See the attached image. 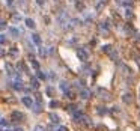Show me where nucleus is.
I'll return each mask as SVG.
<instances>
[{"instance_id": "nucleus-16", "label": "nucleus", "mask_w": 140, "mask_h": 131, "mask_svg": "<svg viewBox=\"0 0 140 131\" xmlns=\"http://www.w3.org/2000/svg\"><path fill=\"white\" fill-rule=\"evenodd\" d=\"M36 3H38L39 6H44L45 5V0H36Z\"/></svg>"}, {"instance_id": "nucleus-9", "label": "nucleus", "mask_w": 140, "mask_h": 131, "mask_svg": "<svg viewBox=\"0 0 140 131\" xmlns=\"http://www.w3.org/2000/svg\"><path fill=\"white\" fill-rule=\"evenodd\" d=\"M32 39H33V42H35V44H41V38H39V35H32Z\"/></svg>"}, {"instance_id": "nucleus-19", "label": "nucleus", "mask_w": 140, "mask_h": 131, "mask_svg": "<svg viewBox=\"0 0 140 131\" xmlns=\"http://www.w3.org/2000/svg\"><path fill=\"white\" fill-rule=\"evenodd\" d=\"M56 2H57V0H56Z\"/></svg>"}, {"instance_id": "nucleus-15", "label": "nucleus", "mask_w": 140, "mask_h": 131, "mask_svg": "<svg viewBox=\"0 0 140 131\" xmlns=\"http://www.w3.org/2000/svg\"><path fill=\"white\" fill-rule=\"evenodd\" d=\"M38 79L44 80V79H45V74H42V72H41V71H38Z\"/></svg>"}, {"instance_id": "nucleus-1", "label": "nucleus", "mask_w": 140, "mask_h": 131, "mask_svg": "<svg viewBox=\"0 0 140 131\" xmlns=\"http://www.w3.org/2000/svg\"><path fill=\"white\" fill-rule=\"evenodd\" d=\"M77 56H79V59L81 60V62H86V60L89 59V53L86 48H80L79 51H77Z\"/></svg>"}, {"instance_id": "nucleus-5", "label": "nucleus", "mask_w": 140, "mask_h": 131, "mask_svg": "<svg viewBox=\"0 0 140 131\" xmlns=\"http://www.w3.org/2000/svg\"><path fill=\"white\" fill-rule=\"evenodd\" d=\"M89 95H90V93H89V91H88V89H81V91H80V96L83 98V100H88V98H89Z\"/></svg>"}, {"instance_id": "nucleus-17", "label": "nucleus", "mask_w": 140, "mask_h": 131, "mask_svg": "<svg viewBox=\"0 0 140 131\" xmlns=\"http://www.w3.org/2000/svg\"><path fill=\"white\" fill-rule=\"evenodd\" d=\"M56 131H68L66 128H65V127H59V128H57Z\"/></svg>"}, {"instance_id": "nucleus-12", "label": "nucleus", "mask_w": 140, "mask_h": 131, "mask_svg": "<svg viewBox=\"0 0 140 131\" xmlns=\"http://www.w3.org/2000/svg\"><path fill=\"white\" fill-rule=\"evenodd\" d=\"M9 32H11V33H12V35H14V36H18V35H20V32L17 30V29H12V27L9 29Z\"/></svg>"}, {"instance_id": "nucleus-7", "label": "nucleus", "mask_w": 140, "mask_h": 131, "mask_svg": "<svg viewBox=\"0 0 140 131\" xmlns=\"http://www.w3.org/2000/svg\"><path fill=\"white\" fill-rule=\"evenodd\" d=\"M50 118H51V122H54V124H59V122H60V121H59L60 118L57 116V114H54V113H53V114H51Z\"/></svg>"}, {"instance_id": "nucleus-6", "label": "nucleus", "mask_w": 140, "mask_h": 131, "mask_svg": "<svg viewBox=\"0 0 140 131\" xmlns=\"http://www.w3.org/2000/svg\"><path fill=\"white\" fill-rule=\"evenodd\" d=\"M26 26L29 29H35V21H33V20H30V18H27L26 20Z\"/></svg>"}, {"instance_id": "nucleus-3", "label": "nucleus", "mask_w": 140, "mask_h": 131, "mask_svg": "<svg viewBox=\"0 0 140 131\" xmlns=\"http://www.w3.org/2000/svg\"><path fill=\"white\" fill-rule=\"evenodd\" d=\"M60 89H62L65 93L71 95V93H69V83H66V81H62V83H60Z\"/></svg>"}, {"instance_id": "nucleus-14", "label": "nucleus", "mask_w": 140, "mask_h": 131, "mask_svg": "<svg viewBox=\"0 0 140 131\" xmlns=\"http://www.w3.org/2000/svg\"><path fill=\"white\" fill-rule=\"evenodd\" d=\"M57 105H59V103H57V101H54V100H53V101H51V103H50V107H51V109H54V107H57Z\"/></svg>"}, {"instance_id": "nucleus-10", "label": "nucleus", "mask_w": 140, "mask_h": 131, "mask_svg": "<svg viewBox=\"0 0 140 131\" xmlns=\"http://www.w3.org/2000/svg\"><path fill=\"white\" fill-rule=\"evenodd\" d=\"M32 87H33V89H38V87H39V81H38V80H32Z\"/></svg>"}, {"instance_id": "nucleus-2", "label": "nucleus", "mask_w": 140, "mask_h": 131, "mask_svg": "<svg viewBox=\"0 0 140 131\" xmlns=\"http://www.w3.org/2000/svg\"><path fill=\"white\" fill-rule=\"evenodd\" d=\"M21 103L26 105V107H33V100H32V96H23L21 98Z\"/></svg>"}, {"instance_id": "nucleus-8", "label": "nucleus", "mask_w": 140, "mask_h": 131, "mask_svg": "<svg viewBox=\"0 0 140 131\" xmlns=\"http://www.w3.org/2000/svg\"><path fill=\"white\" fill-rule=\"evenodd\" d=\"M122 100L125 101V103H131V100H133V98H131V93H125Z\"/></svg>"}, {"instance_id": "nucleus-13", "label": "nucleus", "mask_w": 140, "mask_h": 131, "mask_svg": "<svg viewBox=\"0 0 140 131\" xmlns=\"http://www.w3.org/2000/svg\"><path fill=\"white\" fill-rule=\"evenodd\" d=\"M30 63H32V66H33V68L36 69V71H38V69H39V63H38V62H36V60H32V62H30Z\"/></svg>"}, {"instance_id": "nucleus-4", "label": "nucleus", "mask_w": 140, "mask_h": 131, "mask_svg": "<svg viewBox=\"0 0 140 131\" xmlns=\"http://www.w3.org/2000/svg\"><path fill=\"white\" fill-rule=\"evenodd\" d=\"M12 121H15V122H17V121H21L23 119V114L21 113H20V112H12Z\"/></svg>"}, {"instance_id": "nucleus-11", "label": "nucleus", "mask_w": 140, "mask_h": 131, "mask_svg": "<svg viewBox=\"0 0 140 131\" xmlns=\"http://www.w3.org/2000/svg\"><path fill=\"white\" fill-rule=\"evenodd\" d=\"M33 131H47V130H45L42 125H36L35 128H33Z\"/></svg>"}, {"instance_id": "nucleus-18", "label": "nucleus", "mask_w": 140, "mask_h": 131, "mask_svg": "<svg viewBox=\"0 0 140 131\" xmlns=\"http://www.w3.org/2000/svg\"><path fill=\"white\" fill-rule=\"evenodd\" d=\"M15 131H23V130H21V128H17V130H15Z\"/></svg>"}]
</instances>
